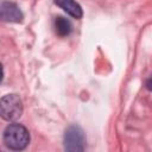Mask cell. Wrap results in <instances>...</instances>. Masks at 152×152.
Wrapping results in <instances>:
<instances>
[{
  "mask_svg": "<svg viewBox=\"0 0 152 152\" xmlns=\"http://www.w3.org/2000/svg\"><path fill=\"white\" fill-rule=\"evenodd\" d=\"M71 30H72V26L68 19H65L63 17H57L55 19V31L58 36L65 37V36L70 34Z\"/></svg>",
  "mask_w": 152,
  "mask_h": 152,
  "instance_id": "obj_6",
  "label": "cell"
},
{
  "mask_svg": "<svg viewBox=\"0 0 152 152\" xmlns=\"http://www.w3.org/2000/svg\"><path fill=\"white\" fill-rule=\"evenodd\" d=\"M23 114V102L15 94H7L0 99V116L6 121H15Z\"/></svg>",
  "mask_w": 152,
  "mask_h": 152,
  "instance_id": "obj_2",
  "label": "cell"
},
{
  "mask_svg": "<svg viewBox=\"0 0 152 152\" xmlns=\"http://www.w3.org/2000/svg\"><path fill=\"white\" fill-rule=\"evenodd\" d=\"M55 2H56L57 6L63 8L68 14H70L71 17H74L76 19L81 18L82 14H83L82 7L75 0H56Z\"/></svg>",
  "mask_w": 152,
  "mask_h": 152,
  "instance_id": "obj_5",
  "label": "cell"
},
{
  "mask_svg": "<svg viewBox=\"0 0 152 152\" xmlns=\"http://www.w3.org/2000/svg\"><path fill=\"white\" fill-rule=\"evenodd\" d=\"M23 13L19 7L11 1L0 2V20L6 23H21Z\"/></svg>",
  "mask_w": 152,
  "mask_h": 152,
  "instance_id": "obj_4",
  "label": "cell"
},
{
  "mask_svg": "<svg viewBox=\"0 0 152 152\" xmlns=\"http://www.w3.org/2000/svg\"><path fill=\"white\" fill-rule=\"evenodd\" d=\"M2 77H4V70H2V65L0 63V82L2 81Z\"/></svg>",
  "mask_w": 152,
  "mask_h": 152,
  "instance_id": "obj_7",
  "label": "cell"
},
{
  "mask_svg": "<svg viewBox=\"0 0 152 152\" xmlns=\"http://www.w3.org/2000/svg\"><path fill=\"white\" fill-rule=\"evenodd\" d=\"M64 147L68 151H83L86 148V135L81 127L72 125L64 134Z\"/></svg>",
  "mask_w": 152,
  "mask_h": 152,
  "instance_id": "obj_3",
  "label": "cell"
},
{
  "mask_svg": "<svg viewBox=\"0 0 152 152\" xmlns=\"http://www.w3.org/2000/svg\"><path fill=\"white\" fill-rule=\"evenodd\" d=\"M4 142L11 150H24L30 142V133L23 125L12 124L4 132Z\"/></svg>",
  "mask_w": 152,
  "mask_h": 152,
  "instance_id": "obj_1",
  "label": "cell"
}]
</instances>
